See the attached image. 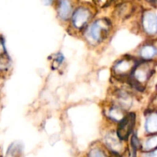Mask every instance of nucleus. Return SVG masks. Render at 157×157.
Masks as SVG:
<instances>
[{"mask_svg":"<svg viewBox=\"0 0 157 157\" xmlns=\"http://www.w3.org/2000/svg\"><path fill=\"white\" fill-rule=\"evenodd\" d=\"M135 123V115L131 113L121 120V124L117 130V135L120 139H126L131 133Z\"/></svg>","mask_w":157,"mask_h":157,"instance_id":"obj_1","label":"nucleus"},{"mask_svg":"<svg viewBox=\"0 0 157 157\" xmlns=\"http://www.w3.org/2000/svg\"><path fill=\"white\" fill-rule=\"evenodd\" d=\"M144 28L147 33L154 35L157 30V19L156 13L153 12H147L144 14L143 19Z\"/></svg>","mask_w":157,"mask_h":157,"instance_id":"obj_2","label":"nucleus"},{"mask_svg":"<svg viewBox=\"0 0 157 157\" xmlns=\"http://www.w3.org/2000/svg\"><path fill=\"white\" fill-rule=\"evenodd\" d=\"M106 29L107 27L105 26V23L101 20L97 21L90 27L87 36L92 42H99L102 38L103 32L106 30Z\"/></svg>","mask_w":157,"mask_h":157,"instance_id":"obj_3","label":"nucleus"},{"mask_svg":"<svg viewBox=\"0 0 157 157\" xmlns=\"http://www.w3.org/2000/svg\"><path fill=\"white\" fill-rule=\"evenodd\" d=\"M89 18V12L84 8H80L75 12L72 18L73 24L77 29H81Z\"/></svg>","mask_w":157,"mask_h":157,"instance_id":"obj_4","label":"nucleus"},{"mask_svg":"<svg viewBox=\"0 0 157 157\" xmlns=\"http://www.w3.org/2000/svg\"><path fill=\"white\" fill-rule=\"evenodd\" d=\"M71 5L69 0H59L58 13L63 19H67L71 13Z\"/></svg>","mask_w":157,"mask_h":157,"instance_id":"obj_5","label":"nucleus"},{"mask_svg":"<svg viewBox=\"0 0 157 157\" xmlns=\"http://www.w3.org/2000/svg\"><path fill=\"white\" fill-rule=\"evenodd\" d=\"M150 75V70L147 67L140 66L134 70V78L138 83H143L148 79Z\"/></svg>","mask_w":157,"mask_h":157,"instance_id":"obj_6","label":"nucleus"},{"mask_svg":"<svg viewBox=\"0 0 157 157\" xmlns=\"http://www.w3.org/2000/svg\"><path fill=\"white\" fill-rule=\"evenodd\" d=\"M146 130L150 133H155L157 131V116L153 113L147 118L146 121Z\"/></svg>","mask_w":157,"mask_h":157,"instance_id":"obj_7","label":"nucleus"},{"mask_svg":"<svg viewBox=\"0 0 157 157\" xmlns=\"http://www.w3.org/2000/svg\"><path fill=\"white\" fill-rule=\"evenodd\" d=\"M106 142H107V144L109 147L111 149H113V151H119L121 148V144L119 142L118 139L116 136H114L113 135L111 134H109L107 135V138H106Z\"/></svg>","mask_w":157,"mask_h":157,"instance_id":"obj_8","label":"nucleus"},{"mask_svg":"<svg viewBox=\"0 0 157 157\" xmlns=\"http://www.w3.org/2000/svg\"><path fill=\"white\" fill-rule=\"evenodd\" d=\"M156 53V49L153 46H145L140 50V55L144 59H150Z\"/></svg>","mask_w":157,"mask_h":157,"instance_id":"obj_9","label":"nucleus"},{"mask_svg":"<svg viewBox=\"0 0 157 157\" xmlns=\"http://www.w3.org/2000/svg\"><path fill=\"white\" fill-rule=\"evenodd\" d=\"M130 69H131V65H130V62L127 60H122V61L119 62L114 67L115 72L120 74L126 73Z\"/></svg>","mask_w":157,"mask_h":157,"instance_id":"obj_10","label":"nucleus"},{"mask_svg":"<svg viewBox=\"0 0 157 157\" xmlns=\"http://www.w3.org/2000/svg\"><path fill=\"white\" fill-rule=\"evenodd\" d=\"M109 115L113 119L117 120V121H119V120H122V119L124 118L123 117V113L121 111L119 110V109L117 108H113L110 110V112H109Z\"/></svg>","mask_w":157,"mask_h":157,"instance_id":"obj_11","label":"nucleus"},{"mask_svg":"<svg viewBox=\"0 0 157 157\" xmlns=\"http://www.w3.org/2000/svg\"><path fill=\"white\" fill-rule=\"evenodd\" d=\"M119 99H120V103H121V106H122L123 107L127 108L130 105L131 100H130V96H129L127 93L122 92V93L119 95Z\"/></svg>","mask_w":157,"mask_h":157,"instance_id":"obj_12","label":"nucleus"},{"mask_svg":"<svg viewBox=\"0 0 157 157\" xmlns=\"http://www.w3.org/2000/svg\"><path fill=\"white\" fill-rule=\"evenodd\" d=\"M157 144V138L156 135H154L153 137H151L150 139H149L148 140L146 143V149H153L154 148H156Z\"/></svg>","mask_w":157,"mask_h":157,"instance_id":"obj_13","label":"nucleus"},{"mask_svg":"<svg viewBox=\"0 0 157 157\" xmlns=\"http://www.w3.org/2000/svg\"><path fill=\"white\" fill-rule=\"evenodd\" d=\"M9 59L5 57L4 55H0V70H4L9 67Z\"/></svg>","mask_w":157,"mask_h":157,"instance_id":"obj_14","label":"nucleus"},{"mask_svg":"<svg viewBox=\"0 0 157 157\" xmlns=\"http://www.w3.org/2000/svg\"><path fill=\"white\" fill-rule=\"evenodd\" d=\"M89 157H105V155L100 149H93L89 153Z\"/></svg>","mask_w":157,"mask_h":157,"instance_id":"obj_15","label":"nucleus"},{"mask_svg":"<svg viewBox=\"0 0 157 157\" xmlns=\"http://www.w3.org/2000/svg\"><path fill=\"white\" fill-rule=\"evenodd\" d=\"M5 53H6V49H5L4 43L0 40V55H5Z\"/></svg>","mask_w":157,"mask_h":157,"instance_id":"obj_16","label":"nucleus"},{"mask_svg":"<svg viewBox=\"0 0 157 157\" xmlns=\"http://www.w3.org/2000/svg\"><path fill=\"white\" fill-rule=\"evenodd\" d=\"M145 157H156V151H153V152L146 154Z\"/></svg>","mask_w":157,"mask_h":157,"instance_id":"obj_17","label":"nucleus"},{"mask_svg":"<svg viewBox=\"0 0 157 157\" xmlns=\"http://www.w3.org/2000/svg\"><path fill=\"white\" fill-rule=\"evenodd\" d=\"M41 2H42L44 5L48 6V5H50L51 3H52V0H41Z\"/></svg>","mask_w":157,"mask_h":157,"instance_id":"obj_18","label":"nucleus"}]
</instances>
